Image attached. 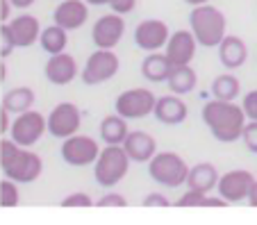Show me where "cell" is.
Wrapping results in <instances>:
<instances>
[{
  "instance_id": "cell-34",
  "label": "cell",
  "mask_w": 257,
  "mask_h": 225,
  "mask_svg": "<svg viewBox=\"0 0 257 225\" xmlns=\"http://www.w3.org/2000/svg\"><path fill=\"white\" fill-rule=\"evenodd\" d=\"M96 205L98 207H125L127 205V198L123 196V193H116V191H112V193H105V196L98 198Z\"/></svg>"
},
{
  "instance_id": "cell-31",
  "label": "cell",
  "mask_w": 257,
  "mask_h": 225,
  "mask_svg": "<svg viewBox=\"0 0 257 225\" xmlns=\"http://www.w3.org/2000/svg\"><path fill=\"white\" fill-rule=\"evenodd\" d=\"M96 202L91 200L87 191H75V193H68L66 198L62 200V207H91Z\"/></svg>"
},
{
  "instance_id": "cell-29",
  "label": "cell",
  "mask_w": 257,
  "mask_h": 225,
  "mask_svg": "<svg viewBox=\"0 0 257 225\" xmlns=\"http://www.w3.org/2000/svg\"><path fill=\"white\" fill-rule=\"evenodd\" d=\"M19 182L10 180V177H5V180L0 182V205L5 207H16L21 202V193H19Z\"/></svg>"
},
{
  "instance_id": "cell-35",
  "label": "cell",
  "mask_w": 257,
  "mask_h": 225,
  "mask_svg": "<svg viewBox=\"0 0 257 225\" xmlns=\"http://www.w3.org/2000/svg\"><path fill=\"white\" fill-rule=\"evenodd\" d=\"M171 205H173V202H171L164 193H157V191H153V193H148V196L144 198V207H171Z\"/></svg>"
},
{
  "instance_id": "cell-19",
  "label": "cell",
  "mask_w": 257,
  "mask_h": 225,
  "mask_svg": "<svg viewBox=\"0 0 257 225\" xmlns=\"http://www.w3.org/2000/svg\"><path fill=\"white\" fill-rule=\"evenodd\" d=\"M123 148H125V152L130 155L132 162H137V164H148L153 157L157 155V141H155V137H151L148 132H141V130L127 134Z\"/></svg>"
},
{
  "instance_id": "cell-38",
  "label": "cell",
  "mask_w": 257,
  "mask_h": 225,
  "mask_svg": "<svg viewBox=\"0 0 257 225\" xmlns=\"http://www.w3.org/2000/svg\"><path fill=\"white\" fill-rule=\"evenodd\" d=\"M10 7H14L10 0H0V21L10 23Z\"/></svg>"
},
{
  "instance_id": "cell-28",
  "label": "cell",
  "mask_w": 257,
  "mask_h": 225,
  "mask_svg": "<svg viewBox=\"0 0 257 225\" xmlns=\"http://www.w3.org/2000/svg\"><path fill=\"white\" fill-rule=\"evenodd\" d=\"M241 93V84L234 75L223 73V75H216L212 82V96L218 100H234Z\"/></svg>"
},
{
  "instance_id": "cell-17",
  "label": "cell",
  "mask_w": 257,
  "mask_h": 225,
  "mask_svg": "<svg viewBox=\"0 0 257 225\" xmlns=\"http://www.w3.org/2000/svg\"><path fill=\"white\" fill-rule=\"evenodd\" d=\"M7 25H10L12 37H14L19 48H30V46H34L41 39V23L32 14H19Z\"/></svg>"
},
{
  "instance_id": "cell-7",
  "label": "cell",
  "mask_w": 257,
  "mask_h": 225,
  "mask_svg": "<svg viewBox=\"0 0 257 225\" xmlns=\"http://www.w3.org/2000/svg\"><path fill=\"white\" fill-rule=\"evenodd\" d=\"M155 105H157V96L151 91V89H127L123 91L121 96L116 98L114 103V109L116 114L125 116L127 121H135V118H146L148 114L155 112Z\"/></svg>"
},
{
  "instance_id": "cell-2",
  "label": "cell",
  "mask_w": 257,
  "mask_h": 225,
  "mask_svg": "<svg viewBox=\"0 0 257 225\" xmlns=\"http://www.w3.org/2000/svg\"><path fill=\"white\" fill-rule=\"evenodd\" d=\"M0 166L3 175L19 184H30L39 180L44 171V159L30 148H23L14 139H3L0 141Z\"/></svg>"
},
{
  "instance_id": "cell-43",
  "label": "cell",
  "mask_w": 257,
  "mask_h": 225,
  "mask_svg": "<svg viewBox=\"0 0 257 225\" xmlns=\"http://www.w3.org/2000/svg\"><path fill=\"white\" fill-rule=\"evenodd\" d=\"M87 3H89V5H109V0H87Z\"/></svg>"
},
{
  "instance_id": "cell-22",
  "label": "cell",
  "mask_w": 257,
  "mask_h": 225,
  "mask_svg": "<svg viewBox=\"0 0 257 225\" xmlns=\"http://www.w3.org/2000/svg\"><path fill=\"white\" fill-rule=\"evenodd\" d=\"M100 139L105 146H123L130 134V127H127V118L121 114H112V116H105L100 121Z\"/></svg>"
},
{
  "instance_id": "cell-12",
  "label": "cell",
  "mask_w": 257,
  "mask_h": 225,
  "mask_svg": "<svg viewBox=\"0 0 257 225\" xmlns=\"http://www.w3.org/2000/svg\"><path fill=\"white\" fill-rule=\"evenodd\" d=\"M123 35H125V21H123V14H116V12L100 16L91 28V39L96 48L114 50L121 44Z\"/></svg>"
},
{
  "instance_id": "cell-14",
  "label": "cell",
  "mask_w": 257,
  "mask_h": 225,
  "mask_svg": "<svg viewBox=\"0 0 257 225\" xmlns=\"http://www.w3.org/2000/svg\"><path fill=\"white\" fill-rule=\"evenodd\" d=\"M198 46L200 44L191 30H175L166 44V57L171 59L173 66H185V64L194 62Z\"/></svg>"
},
{
  "instance_id": "cell-11",
  "label": "cell",
  "mask_w": 257,
  "mask_h": 225,
  "mask_svg": "<svg viewBox=\"0 0 257 225\" xmlns=\"http://www.w3.org/2000/svg\"><path fill=\"white\" fill-rule=\"evenodd\" d=\"M171 39V30L164 21L160 19H146L135 28V44L139 50L155 53V50L166 48Z\"/></svg>"
},
{
  "instance_id": "cell-26",
  "label": "cell",
  "mask_w": 257,
  "mask_h": 225,
  "mask_svg": "<svg viewBox=\"0 0 257 225\" xmlns=\"http://www.w3.org/2000/svg\"><path fill=\"white\" fill-rule=\"evenodd\" d=\"M41 48L46 50L48 55H57L64 53L68 46V30L62 28V25H48V28L41 30V39H39Z\"/></svg>"
},
{
  "instance_id": "cell-23",
  "label": "cell",
  "mask_w": 257,
  "mask_h": 225,
  "mask_svg": "<svg viewBox=\"0 0 257 225\" xmlns=\"http://www.w3.org/2000/svg\"><path fill=\"white\" fill-rule=\"evenodd\" d=\"M218 177H221V173H218V168L214 166V164H209V162H200V164H196V166H191V168H189L187 186H189V189L205 191V193H209L212 189H216Z\"/></svg>"
},
{
  "instance_id": "cell-33",
  "label": "cell",
  "mask_w": 257,
  "mask_h": 225,
  "mask_svg": "<svg viewBox=\"0 0 257 225\" xmlns=\"http://www.w3.org/2000/svg\"><path fill=\"white\" fill-rule=\"evenodd\" d=\"M241 107H243V112H246L248 121H257V89H252V91H248L246 96H243Z\"/></svg>"
},
{
  "instance_id": "cell-39",
  "label": "cell",
  "mask_w": 257,
  "mask_h": 225,
  "mask_svg": "<svg viewBox=\"0 0 257 225\" xmlns=\"http://www.w3.org/2000/svg\"><path fill=\"white\" fill-rule=\"evenodd\" d=\"M10 3L16 7V10H28V7H32L37 0H10Z\"/></svg>"
},
{
  "instance_id": "cell-13",
  "label": "cell",
  "mask_w": 257,
  "mask_h": 225,
  "mask_svg": "<svg viewBox=\"0 0 257 225\" xmlns=\"http://www.w3.org/2000/svg\"><path fill=\"white\" fill-rule=\"evenodd\" d=\"M252 184H255V177L250 171H228L218 177L216 191L218 196L228 202H241L248 200V193H250Z\"/></svg>"
},
{
  "instance_id": "cell-27",
  "label": "cell",
  "mask_w": 257,
  "mask_h": 225,
  "mask_svg": "<svg viewBox=\"0 0 257 225\" xmlns=\"http://www.w3.org/2000/svg\"><path fill=\"white\" fill-rule=\"evenodd\" d=\"M178 207H225L228 200H223L221 196H209L205 191H196V189H187L182 196L175 202Z\"/></svg>"
},
{
  "instance_id": "cell-10",
  "label": "cell",
  "mask_w": 257,
  "mask_h": 225,
  "mask_svg": "<svg viewBox=\"0 0 257 225\" xmlns=\"http://www.w3.org/2000/svg\"><path fill=\"white\" fill-rule=\"evenodd\" d=\"M80 125H82V112L75 103H59L48 114V132L55 139H68L73 134H78Z\"/></svg>"
},
{
  "instance_id": "cell-4",
  "label": "cell",
  "mask_w": 257,
  "mask_h": 225,
  "mask_svg": "<svg viewBox=\"0 0 257 225\" xmlns=\"http://www.w3.org/2000/svg\"><path fill=\"white\" fill-rule=\"evenodd\" d=\"M130 155L123 146H107L100 150V157L93 164V177L100 186H114L127 175L130 171Z\"/></svg>"
},
{
  "instance_id": "cell-18",
  "label": "cell",
  "mask_w": 257,
  "mask_h": 225,
  "mask_svg": "<svg viewBox=\"0 0 257 225\" xmlns=\"http://www.w3.org/2000/svg\"><path fill=\"white\" fill-rule=\"evenodd\" d=\"M155 118L164 125H180L185 123L187 116H189V107L178 93L175 96H162L157 98V105H155Z\"/></svg>"
},
{
  "instance_id": "cell-37",
  "label": "cell",
  "mask_w": 257,
  "mask_h": 225,
  "mask_svg": "<svg viewBox=\"0 0 257 225\" xmlns=\"http://www.w3.org/2000/svg\"><path fill=\"white\" fill-rule=\"evenodd\" d=\"M10 114H12V112H7L5 107L0 109V132H3V134H7V132H10V130H12V123H10Z\"/></svg>"
},
{
  "instance_id": "cell-15",
  "label": "cell",
  "mask_w": 257,
  "mask_h": 225,
  "mask_svg": "<svg viewBox=\"0 0 257 225\" xmlns=\"http://www.w3.org/2000/svg\"><path fill=\"white\" fill-rule=\"evenodd\" d=\"M46 80L55 87H64V84H71L73 80L78 78L80 69H78V62L73 55H68L66 50L64 53H57V55H50L48 64H46Z\"/></svg>"
},
{
  "instance_id": "cell-3",
  "label": "cell",
  "mask_w": 257,
  "mask_h": 225,
  "mask_svg": "<svg viewBox=\"0 0 257 225\" xmlns=\"http://www.w3.org/2000/svg\"><path fill=\"white\" fill-rule=\"evenodd\" d=\"M189 25L200 46H205V48H218V44L225 39L228 21H225V14L221 10L205 3V5L191 7Z\"/></svg>"
},
{
  "instance_id": "cell-25",
  "label": "cell",
  "mask_w": 257,
  "mask_h": 225,
  "mask_svg": "<svg viewBox=\"0 0 257 225\" xmlns=\"http://www.w3.org/2000/svg\"><path fill=\"white\" fill-rule=\"evenodd\" d=\"M34 100H37V96H34V91L30 87H14V89H10V91H5V96H3V107L12 114H23V112H28V109H32Z\"/></svg>"
},
{
  "instance_id": "cell-20",
  "label": "cell",
  "mask_w": 257,
  "mask_h": 225,
  "mask_svg": "<svg viewBox=\"0 0 257 225\" xmlns=\"http://www.w3.org/2000/svg\"><path fill=\"white\" fill-rule=\"evenodd\" d=\"M218 59H221V64H223L228 71L241 69L248 59V48L241 37L225 35V39L218 44Z\"/></svg>"
},
{
  "instance_id": "cell-30",
  "label": "cell",
  "mask_w": 257,
  "mask_h": 225,
  "mask_svg": "<svg viewBox=\"0 0 257 225\" xmlns=\"http://www.w3.org/2000/svg\"><path fill=\"white\" fill-rule=\"evenodd\" d=\"M0 37H3V39H0V44H3V48H0V57L7 59L16 48H19V46H16V41H14V37H12V30H10V25H7V23L0 25Z\"/></svg>"
},
{
  "instance_id": "cell-42",
  "label": "cell",
  "mask_w": 257,
  "mask_h": 225,
  "mask_svg": "<svg viewBox=\"0 0 257 225\" xmlns=\"http://www.w3.org/2000/svg\"><path fill=\"white\" fill-rule=\"evenodd\" d=\"M5 78H7V66L3 62V66H0V82H5Z\"/></svg>"
},
{
  "instance_id": "cell-36",
  "label": "cell",
  "mask_w": 257,
  "mask_h": 225,
  "mask_svg": "<svg viewBox=\"0 0 257 225\" xmlns=\"http://www.w3.org/2000/svg\"><path fill=\"white\" fill-rule=\"evenodd\" d=\"M109 7H112V12L125 16L137 7V0H109Z\"/></svg>"
},
{
  "instance_id": "cell-8",
  "label": "cell",
  "mask_w": 257,
  "mask_h": 225,
  "mask_svg": "<svg viewBox=\"0 0 257 225\" xmlns=\"http://www.w3.org/2000/svg\"><path fill=\"white\" fill-rule=\"evenodd\" d=\"M46 132H48V118L41 112H32V109H28L23 114H16L10 130L12 139L23 148H32Z\"/></svg>"
},
{
  "instance_id": "cell-40",
  "label": "cell",
  "mask_w": 257,
  "mask_h": 225,
  "mask_svg": "<svg viewBox=\"0 0 257 225\" xmlns=\"http://www.w3.org/2000/svg\"><path fill=\"white\" fill-rule=\"evenodd\" d=\"M248 202H250L252 207H257V180H255V184H252L250 193H248Z\"/></svg>"
},
{
  "instance_id": "cell-24",
  "label": "cell",
  "mask_w": 257,
  "mask_h": 225,
  "mask_svg": "<svg viewBox=\"0 0 257 225\" xmlns=\"http://www.w3.org/2000/svg\"><path fill=\"white\" fill-rule=\"evenodd\" d=\"M166 84H169L171 93L185 96V93H191L196 89V84H198V75H196V71L191 69L189 64H185V66H173V71H171Z\"/></svg>"
},
{
  "instance_id": "cell-5",
  "label": "cell",
  "mask_w": 257,
  "mask_h": 225,
  "mask_svg": "<svg viewBox=\"0 0 257 225\" xmlns=\"http://www.w3.org/2000/svg\"><path fill=\"white\" fill-rule=\"evenodd\" d=\"M189 168L191 166L178 152H157L151 162H148V175L157 184L175 189V186L187 184Z\"/></svg>"
},
{
  "instance_id": "cell-16",
  "label": "cell",
  "mask_w": 257,
  "mask_h": 225,
  "mask_svg": "<svg viewBox=\"0 0 257 225\" xmlns=\"http://www.w3.org/2000/svg\"><path fill=\"white\" fill-rule=\"evenodd\" d=\"M53 21L68 32L80 30L89 21V3L87 0H62L53 12Z\"/></svg>"
},
{
  "instance_id": "cell-41",
  "label": "cell",
  "mask_w": 257,
  "mask_h": 225,
  "mask_svg": "<svg viewBox=\"0 0 257 225\" xmlns=\"http://www.w3.org/2000/svg\"><path fill=\"white\" fill-rule=\"evenodd\" d=\"M187 5H191V7H198V5H205V3H209V0H185Z\"/></svg>"
},
{
  "instance_id": "cell-1",
  "label": "cell",
  "mask_w": 257,
  "mask_h": 225,
  "mask_svg": "<svg viewBox=\"0 0 257 225\" xmlns=\"http://www.w3.org/2000/svg\"><path fill=\"white\" fill-rule=\"evenodd\" d=\"M246 112L241 105H234V100H209L203 107V123L212 132V137L221 143L239 141L246 127Z\"/></svg>"
},
{
  "instance_id": "cell-21",
  "label": "cell",
  "mask_w": 257,
  "mask_h": 225,
  "mask_svg": "<svg viewBox=\"0 0 257 225\" xmlns=\"http://www.w3.org/2000/svg\"><path fill=\"white\" fill-rule=\"evenodd\" d=\"M171 71H173V64H171V59L166 57V53L162 55L160 50L148 53L144 57V62H141V75H144L148 82H153V84L166 82L169 75H171Z\"/></svg>"
},
{
  "instance_id": "cell-32",
  "label": "cell",
  "mask_w": 257,
  "mask_h": 225,
  "mask_svg": "<svg viewBox=\"0 0 257 225\" xmlns=\"http://www.w3.org/2000/svg\"><path fill=\"white\" fill-rule=\"evenodd\" d=\"M241 141L252 155H257V121H248L246 127H243Z\"/></svg>"
},
{
  "instance_id": "cell-6",
  "label": "cell",
  "mask_w": 257,
  "mask_h": 225,
  "mask_svg": "<svg viewBox=\"0 0 257 225\" xmlns=\"http://www.w3.org/2000/svg\"><path fill=\"white\" fill-rule=\"evenodd\" d=\"M118 69H121V59H118V55L114 50L96 48V53L89 55L80 78H82V82L87 87H96V84L109 82L118 73Z\"/></svg>"
},
{
  "instance_id": "cell-9",
  "label": "cell",
  "mask_w": 257,
  "mask_h": 225,
  "mask_svg": "<svg viewBox=\"0 0 257 225\" xmlns=\"http://www.w3.org/2000/svg\"><path fill=\"white\" fill-rule=\"evenodd\" d=\"M102 148L89 134H73L62 143V159L68 166H91L100 157Z\"/></svg>"
}]
</instances>
